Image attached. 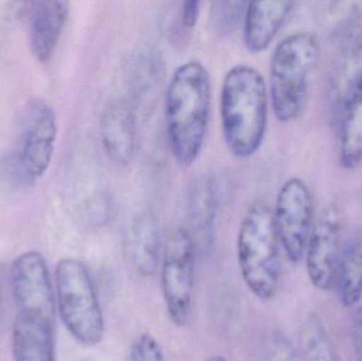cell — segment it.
Instances as JSON below:
<instances>
[{"mask_svg": "<svg viewBox=\"0 0 362 361\" xmlns=\"http://www.w3.org/2000/svg\"><path fill=\"white\" fill-rule=\"evenodd\" d=\"M57 309L69 334L84 347L103 341L105 322L90 273L82 261L62 259L55 268Z\"/></svg>", "mask_w": 362, "mask_h": 361, "instance_id": "cell-5", "label": "cell"}, {"mask_svg": "<svg viewBox=\"0 0 362 361\" xmlns=\"http://www.w3.org/2000/svg\"><path fill=\"white\" fill-rule=\"evenodd\" d=\"M238 263L243 281L251 294L267 302L276 296L282 275L280 239L274 212L257 201L247 210L238 235Z\"/></svg>", "mask_w": 362, "mask_h": 361, "instance_id": "cell-3", "label": "cell"}, {"mask_svg": "<svg viewBox=\"0 0 362 361\" xmlns=\"http://www.w3.org/2000/svg\"><path fill=\"white\" fill-rule=\"evenodd\" d=\"M200 2L185 1L181 6V23L185 29H193L199 16Z\"/></svg>", "mask_w": 362, "mask_h": 361, "instance_id": "cell-24", "label": "cell"}, {"mask_svg": "<svg viewBox=\"0 0 362 361\" xmlns=\"http://www.w3.org/2000/svg\"><path fill=\"white\" fill-rule=\"evenodd\" d=\"M197 245L187 229H175L168 239L161 266V288L168 316L185 328L191 315L196 278Z\"/></svg>", "mask_w": 362, "mask_h": 361, "instance_id": "cell-6", "label": "cell"}, {"mask_svg": "<svg viewBox=\"0 0 362 361\" xmlns=\"http://www.w3.org/2000/svg\"><path fill=\"white\" fill-rule=\"evenodd\" d=\"M191 215L193 223L194 239L197 249L206 250L213 241L214 232L215 203L213 192L208 184H202L195 189L191 199Z\"/></svg>", "mask_w": 362, "mask_h": 361, "instance_id": "cell-19", "label": "cell"}, {"mask_svg": "<svg viewBox=\"0 0 362 361\" xmlns=\"http://www.w3.org/2000/svg\"><path fill=\"white\" fill-rule=\"evenodd\" d=\"M223 138L231 155L250 158L261 148L268 122V90L264 76L251 66L230 68L221 91Z\"/></svg>", "mask_w": 362, "mask_h": 361, "instance_id": "cell-2", "label": "cell"}, {"mask_svg": "<svg viewBox=\"0 0 362 361\" xmlns=\"http://www.w3.org/2000/svg\"><path fill=\"white\" fill-rule=\"evenodd\" d=\"M319 54L318 40L308 32L291 34L274 49L270 61L269 95L272 110L281 122H293L303 112Z\"/></svg>", "mask_w": 362, "mask_h": 361, "instance_id": "cell-4", "label": "cell"}, {"mask_svg": "<svg viewBox=\"0 0 362 361\" xmlns=\"http://www.w3.org/2000/svg\"><path fill=\"white\" fill-rule=\"evenodd\" d=\"M208 70L197 61L176 68L165 97V119L172 155L180 167L193 165L202 154L210 118Z\"/></svg>", "mask_w": 362, "mask_h": 361, "instance_id": "cell-1", "label": "cell"}, {"mask_svg": "<svg viewBox=\"0 0 362 361\" xmlns=\"http://www.w3.org/2000/svg\"><path fill=\"white\" fill-rule=\"evenodd\" d=\"M69 14L66 1H37L32 4L29 16V40L32 53L40 63L52 57Z\"/></svg>", "mask_w": 362, "mask_h": 361, "instance_id": "cell-13", "label": "cell"}, {"mask_svg": "<svg viewBox=\"0 0 362 361\" xmlns=\"http://www.w3.org/2000/svg\"><path fill=\"white\" fill-rule=\"evenodd\" d=\"M101 139L110 160L120 167L133 160L136 148V117L124 99L110 102L101 118Z\"/></svg>", "mask_w": 362, "mask_h": 361, "instance_id": "cell-11", "label": "cell"}, {"mask_svg": "<svg viewBox=\"0 0 362 361\" xmlns=\"http://www.w3.org/2000/svg\"><path fill=\"white\" fill-rule=\"evenodd\" d=\"M159 233L152 216L141 215L136 220L132 233V259L142 277L154 275L158 264Z\"/></svg>", "mask_w": 362, "mask_h": 361, "instance_id": "cell-17", "label": "cell"}, {"mask_svg": "<svg viewBox=\"0 0 362 361\" xmlns=\"http://www.w3.org/2000/svg\"><path fill=\"white\" fill-rule=\"evenodd\" d=\"M337 136L342 167H358L362 162V69L351 78L342 97Z\"/></svg>", "mask_w": 362, "mask_h": 361, "instance_id": "cell-12", "label": "cell"}, {"mask_svg": "<svg viewBox=\"0 0 362 361\" xmlns=\"http://www.w3.org/2000/svg\"><path fill=\"white\" fill-rule=\"evenodd\" d=\"M131 361H165L160 343L151 334L140 335L132 347Z\"/></svg>", "mask_w": 362, "mask_h": 361, "instance_id": "cell-22", "label": "cell"}, {"mask_svg": "<svg viewBox=\"0 0 362 361\" xmlns=\"http://www.w3.org/2000/svg\"><path fill=\"white\" fill-rule=\"evenodd\" d=\"M12 353L14 361H55V324L16 316Z\"/></svg>", "mask_w": 362, "mask_h": 361, "instance_id": "cell-15", "label": "cell"}, {"mask_svg": "<svg viewBox=\"0 0 362 361\" xmlns=\"http://www.w3.org/2000/svg\"><path fill=\"white\" fill-rule=\"evenodd\" d=\"M247 1H216L213 2V18L217 27L223 33H231L238 29L242 20L244 21Z\"/></svg>", "mask_w": 362, "mask_h": 361, "instance_id": "cell-20", "label": "cell"}, {"mask_svg": "<svg viewBox=\"0 0 362 361\" xmlns=\"http://www.w3.org/2000/svg\"><path fill=\"white\" fill-rule=\"evenodd\" d=\"M341 46L355 61H362V12L357 13L342 28Z\"/></svg>", "mask_w": 362, "mask_h": 361, "instance_id": "cell-21", "label": "cell"}, {"mask_svg": "<svg viewBox=\"0 0 362 361\" xmlns=\"http://www.w3.org/2000/svg\"><path fill=\"white\" fill-rule=\"evenodd\" d=\"M57 138L54 110L44 102H33L25 110L16 152L11 154L28 184H33L48 171Z\"/></svg>", "mask_w": 362, "mask_h": 361, "instance_id": "cell-8", "label": "cell"}, {"mask_svg": "<svg viewBox=\"0 0 362 361\" xmlns=\"http://www.w3.org/2000/svg\"><path fill=\"white\" fill-rule=\"evenodd\" d=\"M204 361H227V360L223 358V356H211Z\"/></svg>", "mask_w": 362, "mask_h": 361, "instance_id": "cell-26", "label": "cell"}, {"mask_svg": "<svg viewBox=\"0 0 362 361\" xmlns=\"http://www.w3.org/2000/svg\"><path fill=\"white\" fill-rule=\"evenodd\" d=\"M341 215L335 207L325 208L315 222L306 246L304 260L310 283L320 292L335 288L339 263Z\"/></svg>", "mask_w": 362, "mask_h": 361, "instance_id": "cell-10", "label": "cell"}, {"mask_svg": "<svg viewBox=\"0 0 362 361\" xmlns=\"http://www.w3.org/2000/svg\"><path fill=\"white\" fill-rule=\"evenodd\" d=\"M353 348L356 361H362V307H357L351 322Z\"/></svg>", "mask_w": 362, "mask_h": 361, "instance_id": "cell-23", "label": "cell"}, {"mask_svg": "<svg viewBox=\"0 0 362 361\" xmlns=\"http://www.w3.org/2000/svg\"><path fill=\"white\" fill-rule=\"evenodd\" d=\"M274 212L281 247L289 262L304 259L314 227V201L308 184L298 177L287 180L279 191Z\"/></svg>", "mask_w": 362, "mask_h": 361, "instance_id": "cell-7", "label": "cell"}, {"mask_svg": "<svg viewBox=\"0 0 362 361\" xmlns=\"http://www.w3.org/2000/svg\"><path fill=\"white\" fill-rule=\"evenodd\" d=\"M84 361H98V360H84Z\"/></svg>", "mask_w": 362, "mask_h": 361, "instance_id": "cell-27", "label": "cell"}, {"mask_svg": "<svg viewBox=\"0 0 362 361\" xmlns=\"http://www.w3.org/2000/svg\"><path fill=\"white\" fill-rule=\"evenodd\" d=\"M300 350L303 361H338L333 339L317 313H310L302 324Z\"/></svg>", "mask_w": 362, "mask_h": 361, "instance_id": "cell-18", "label": "cell"}, {"mask_svg": "<svg viewBox=\"0 0 362 361\" xmlns=\"http://www.w3.org/2000/svg\"><path fill=\"white\" fill-rule=\"evenodd\" d=\"M335 288L346 309H356L362 299V235L352 237L340 254Z\"/></svg>", "mask_w": 362, "mask_h": 361, "instance_id": "cell-16", "label": "cell"}, {"mask_svg": "<svg viewBox=\"0 0 362 361\" xmlns=\"http://www.w3.org/2000/svg\"><path fill=\"white\" fill-rule=\"evenodd\" d=\"M285 0L251 1L247 4L244 21V44L253 54L263 52L272 44L293 8Z\"/></svg>", "mask_w": 362, "mask_h": 361, "instance_id": "cell-14", "label": "cell"}, {"mask_svg": "<svg viewBox=\"0 0 362 361\" xmlns=\"http://www.w3.org/2000/svg\"><path fill=\"white\" fill-rule=\"evenodd\" d=\"M16 316L55 324V299L46 259L40 252L17 256L11 267Z\"/></svg>", "mask_w": 362, "mask_h": 361, "instance_id": "cell-9", "label": "cell"}, {"mask_svg": "<svg viewBox=\"0 0 362 361\" xmlns=\"http://www.w3.org/2000/svg\"><path fill=\"white\" fill-rule=\"evenodd\" d=\"M2 271L0 269V317H1V309H2V292H4V281H2Z\"/></svg>", "mask_w": 362, "mask_h": 361, "instance_id": "cell-25", "label": "cell"}]
</instances>
